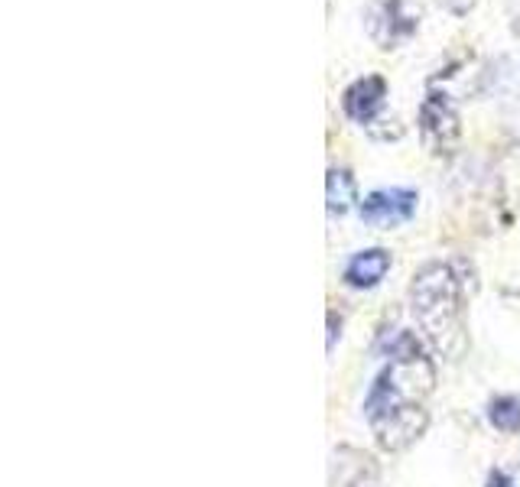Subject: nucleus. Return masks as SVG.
Instances as JSON below:
<instances>
[{
	"mask_svg": "<svg viewBox=\"0 0 520 487\" xmlns=\"http://www.w3.org/2000/svg\"><path fill=\"white\" fill-rule=\"evenodd\" d=\"M462 296L465 286L452 263H423L410 280V309L442 361H462L468 351Z\"/></svg>",
	"mask_w": 520,
	"mask_h": 487,
	"instance_id": "f257e3e1",
	"label": "nucleus"
},
{
	"mask_svg": "<svg viewBox=\"0 0 520 487\" xmlns=\"http://www.w3.org/2000/svg\"><path fill=\"white\" fill-rule=\"evenodd\" d=\"M433 390H436V367L423 351L410 354V358H390V364L368 390L364 416H368V423H371V419L397 410V406L423 403Z\"/></svg>",
	"mask_w": 520,
	"mask_h": 487,
	"instance_id": "f03ea898",
	"label": "nucleus"
},
{
	"mask_svg": "<svg viewBox=\"0 0 520 487\" xmlns=\"http://www.w3.org/2000/svg\"><path fill=\"white\" fill-rule=\"evenodd\" d=\"M420 137L429 153H452L462 137V117L446 91H429L420 104Z\"/></svg>",
	"mask_w": 520,
	"mask_h": 487,
	"instance_id": "7ed1b4c3",
	"label": "nucleus"
},
{
	"mask_svg": "<svg viewBox=\"0 0 520 487\" xmlns=\"http://www.w3.org/2000/svg\"><path fill=\"white\" fill-rule=\"evenodd\" d=\"M420 0H374L368 10V33L381 49H394L420 30Z\"/></svg>",
	"mask_w": 520,
	"mask_h": 487,
	"instance_id": "20e7f679",
	"label": "nucleus"
},
{
	"mask_svg": "<svg viewBox=\"0 0 520 487\" xmlns=\"http://www.w3.org/2000/svg\"><path fill=\"white\" fill-rule=\"evenodd\" d=\"M426 426H429V413L423 410V403L397 406V410H390L384 416L371 419L377 445H381V449L390 452V455L407 452L410 445L426 432Z\"/></svg>",
	"mask_w": 520,
	"mask_h": 487,
	"instance_id": "39448f33",
	"label": "nucleus"
},
{
	"mask_svg": "<svg viewBox=\"0 0 520 487\" xmlns=\"http://www.w3.org/2000/svg\"><path fill=\"white\" fill-rule=\"evenodd\" d=\"M329 487H381V465L355 445H338L329 462Z\"/></svg>",
	"mask_w": 520,
	"mask_h": 487,
	"instance_id": "423d86ee",
	"label": "nucleus"
},
{
	"mask_svg": "<svg viewBox=\"0 0 520 487\" xmlns=\"http://www.w3.org/2000/svg\"><path fill=\"white\" fill-rule=\"evenodd\" d=\"M416 212V192L413 189H377L361 202V218L368 225L394 228L410 221Z\"/></svg>",
	"mask_w": 520,
	"mask_h": 487,
	"instance_id": "0eeeda50",
	"label": "nucleus"
},
{
	"mask_svg": "<svg viewBox=\"0 0 520 487\" xmlns=\"http://www.w3.org/2000/svg\"><path fill=\"white\" fill-rule=\"evenodd\" d=\"M384 98H387V82H384V78L381 75H364V78H358V82L345 91L342 108H345V114L351 117V121H358V124L368 127V124H374V117L381 114Z\"/></svg>",
	"mask_w": 520,
	"mask_h": 487,
	"instance_id": "6e6552de",
	"label": "nucleus"
},
{
	"mask_svg": "<svg viewBox=\"0 0 520 487\" xmlns=\"http://www.w3.org/2000/svg\"><path fill=\"white\" fill-rule=\"evenodd\" d=\"M387 270H390V250H384V247L361 250V254L348 260L345 283L351 289H374L387 276Z\"/></svg>",
	"mask_w": 520,
	"mask_h": 487,
	"instance_id": "1a4fd4ad",
	"label": "nucleus"
},
{
	"mask_svg": "<svg viewBox=\"0 0 520 487\" xmlns=\"http://www.w3.org/2000/svg\"><path fill=\"white\" fill-rule=\"evenodd\" d=\"M325 202H329V215H345L351 212V205L358 202V186L355 176L348 169H329V179H325Z\"/></svg>",
	"mask_w": 520,
	"mask_h": 487,
	"instance_id": "9d476101",
	"label": "nucleus"
},
{
	"mask_svg": "<svg viewBox=\"0 0 520 487\" xmlns=\"http://www.w3.org/2000/svg\"><path fill=\"white\" fill-rule=\"evenodd\" d=\"M488 419L498 432H520V397H511V393H501L488 403Z\"/></svg>",
	"mask_w": 520,
	"mask_h": 487,
	"instance_id": "9b49d317",
	"label": "nucleus"
},
{
	"mask_svg": "<svg viewBox=\"0 0 520 487\" xmlns=\"http://www.w3.org/2000/svg\"><path fill=\"white\" fill-rule=\"evenodd\" d=\"M485 487H517V484L511 481V475H507V471L494 468L491 475H488V481H485Z\"/></svg>",
	"mask_w": 520,
	"mask_h": 487,
	"instance_id": "f8f14e48",
	"label": "nucleus"
},
{
	"mask_svg": "<svg viewBox=\"0 0 520 487\" xmlns=\"http://www.w3.org/2000/svg\"><path fill=\"white\" fill-rule=\"evenodd\" d=\"M511 23H514V33L520 36V0H511Z\"/></svg>",
	"mask_w": 520,
	"mask_h": 487,
	"instance_id": "ddd939ff",
	"label": "nucleus"
}]
</instances>
